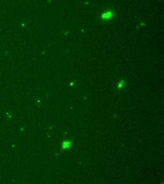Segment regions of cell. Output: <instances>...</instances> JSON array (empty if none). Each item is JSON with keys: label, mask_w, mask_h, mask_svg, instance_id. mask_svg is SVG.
<instances>
[{"label": "cell", "mask_w": 164, "mask_h": 184, "mask_svg": "<svg viewBox=\"0 0 164 184\" xmlns=\"http://www.w3.org/2000/svg\"><path fill=\"white\" fill-rule=\"evenodd\" d=\"M69 145H70V143H69V142H68V141H66V142H64V143H63V147L64 148V149H67V148H69Z\"/></svg>", "instance_id": "2"}, {"label": "cell", "mask_w": 164, "mask_h": 184, "mask_svg": "<svg viewBox=\"0 0 164 184\" xmlns=\"http://www.w3.org/2000/svg\"><path fill=\"white\" fill-rule=\"evenodd\" d=\"M113 16H114V12H113V11L108 10L104 11L102 14H101V18L104 22H108V21L113 19Z\"/></svg>", "instance_id": "1"}, {"label": "cell", "mask_w": 164, "mask_h": 184, "mask_svg": "<svg viewBox=\"0 0 164 184\" xmlns=\"http://www.w3.org/2000/svg\"><path fill=\"white\" fill-rule=\"evenodd\" d=\"M124 81L123 80H122L121 82L118 84V88L119 89H121V88L124 87Z\"/></svg>", "instance_id": "3"}]
</instances>
